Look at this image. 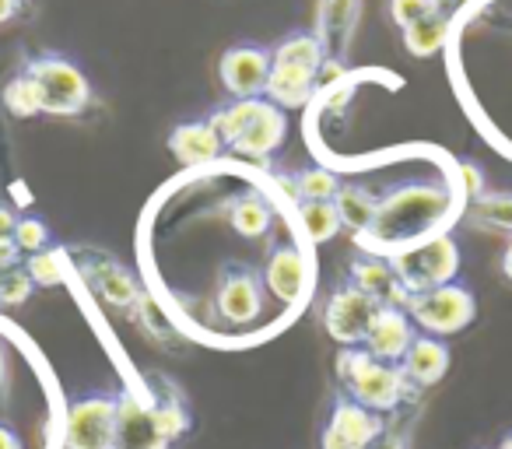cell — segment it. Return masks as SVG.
<instances>
[{"instance_id":"1","label":"cell","mask_w":512,"mask_h":449,"mask_svg":"<svg viewBox=\"0 0 512 449\" xmlns=\"http://www.w3.org/2000/svg\"><path fill=\"white\" fill-rule=\"evenodd\" d=\"M337 372H341L351 400L379 414L404 404L407 393H411V379L404 376L400 365L379 362L365 348H344L341 358H337Z\"/></svg>"},{"instance_id":"2","label":"cell","mask_w":512,"mask_h":449,"mask_svg":"<svg viewBox=\"0 0 512 449\" xmlns=\"http://www.w3.org/2000/svg\"><path fill=\"white\" fill-rule=\"evenodd\" d=\"M442 211H446V190L425 186V183H407L379 200L376 218H372L365 236L376 239V243L407 239V236H414V232L428 229Z\"/></svg>"},{"instance_id":"3","label":"cell","mask_w":512,"mask_h":449,"mask_svg":"<svg viewBox=\"0 0 512 449\" xmlns=\"http://www.w3.org/2000/svg\"><path fill=\"white\" fill-rule=\"evenodd\" d=\"M25 74L36 81L39 99H43V113L50 116H78L92 102V85L81 74L74 60L60 57V53H39L25 64Z\"/></svg>"},{"instance_id":"4","label":"cell","mask_w":512,"mask_h":449,"mask_svg":"<svg viewBox=\"0 0 512 449\" xmlns=\"http://www.w3.org/2000/svg\"><path fill=\"white\" fill-rule=\"evenodd\" d=\"M407 316L414 320V327H421V334L432 337H449L460 334L463 327H470L477 316V299L467 285L449 281V285L428 288L407 299Z\"/></svg>"},{"instance_id":"5","label":"cell","mask_w":512,"mask_h":449,"mask_svg":"<svg viewBox=\"0 0 512 449\" xmlns=\"http://www.w3.org/2000/svg\"><path fill=\"white\" fill-rule=\"evenodd\" d=\"M390 264L397 271L400 285L407 288V295H418L456 281V274H460V246H456L453 236H435L428 243L411 246V250L393 253Z\"/></svg>"},{"instance_id":"6","label":"cell","mask_w":512,"mask_h":449,"mask_svg":"<svg viewBox=\"0 0 512 449\" xmlns=\"http://www.w3.org/2000/svg\"><path fill=\"white\" fill-rule=\"evenodd\" d=\"M116 439V397L81 393L67 404V449H113Z\"/></svg>"},{"instance_id":"7","label":"cell","mask_w":512,"mask_h":449,"mask_svg":"<svg viewBox=\"0 0 512 449\" xmlns=\"http://www.w3.org/2000/svg\"><path fill=\"white\" fill-rule=\"evenodd\" d=\"M214 306H218L221 320L232 327L253 323L264 309V274L242 264L225 267L218 278V292H214Z\"/></svg>"},{"instance_id":"8","label":"cell","mask_w":512,"mask_h":449,"mask_svg":"<svg viewBox=\"0 0 512 449\" xmlns=\"http://www.w3.org/2000/svg\"><path fill=\"white\" fill-rule=\"evenodd\" d=\"M379 313V302L369 299L365 292H358L355 285L337 288L327 299V309H323V327L344 348H358L369 334L372 320Z\"/></svg>"},{"instance_id":"9","label":"cell","mask_w":512,"mask_h":449,"mask_svg":"<svg viewBox=\"0 0 512 449\" xmlns=\"http://www.w3.org/2000/svg\"><path fill=\"white\" fill-rule=\"evenodd\" d=\"M274 57L267 46H232L221 53L218 78L232 99H264Z\"/></svg>"},{"instance_id":"10","label":"cell","mask_w":512,"mask_h":449,"mask_svg":"<svg viewBox=\"0 0 512 449\" xmlns=\"http://www.w3.org/2000/svg\"><path fill=\"white\" fill-rule=\"evenodd\" d=\"M383 435L379 411H369L358 400H337L330 421L323 428V449H372Z\"/></svg>"},{"instance_id":"11","label":"cell","mask_w":512,"mask_h":449,"mask_svg":"<svg viewBox=\"0 0 512 449\" xmlns=\"http://www.w3.org/2000/svg\"><path fill=\"white\" fill-rule=\"evenodd\" d=\"M113 449H169V439L162 435L151 411V400H141L134 393L116 397V439Z\"/></svg>"},{"instance_id":"12","label":"cell","mask_w":512,"mask_h":449,"mask_svg":"<svg viewBox=\"0 0 512 449\" xmlns=\"http://www.w3.org/2000/svg\"><path fill=\"white\" fill-rule=\"evenodd\" d=\"M414 337L418 334H414V320L407 316V309L379 306V313H376V320H372L369 334H365L362 348L369 351L372 358H379V362L400 365V358L407 355Z\"/></svg>"},{"instance_id":"13","label":"cell","mask_w":512,"mask_h":449,"mask_svg":"<svg viewBox=\"0 0 512 449\" xmlns=\"http://www.w3.org/2000/svg\"><path fill=\"white\" fill-rule=\"evenodd\" d=\"M348 285H355L358 292H365L369 299H376L379 306H407V288L400 285L397 271H393L390 260L383 257H355L351 260Z\"/></svg>"},{"instance_id":"14","label":"cell","mask_w":512,"mask_h":449,"mask_svg":"<svg viewBox=\"0 0 512 449\" xmlns=\"http://www.w3.org/2000/svg\"><path fill=\"white\" fill-rule=\"evenodd\" d=\"M285 134H288L285 109L274 106L271 99H264L260 113H256L253 120H249V127L242 130L239 137H235L232 151H239V155H246V158H271L274 151L281 148Z\"/></svg>"},{"instance_id":"15","label":"cell","mask_w":512,"mask_h":449,"mask_svg":"<svg viewBox=\"0 0 512 449\" xmlns=\"http://www.w3.org/2000/svg\"><path fill=\"white\" fill-rule=\"evenodd\" d=\"M264 285L278 295L281 302H299L306 292V260L292 243H281L271 250L264 267Z\"/></svg>"},{"instance_id":"16","label":"cell","mask_w":512,"mask_h":449,"mask_svg":"<svg viewBox=\"0 0 512 449\" xmlns=\"http://www.w3.org/2000/svg\"><path fill=\"white\" fill-rule=\"evenodd\" d=\"M400 369L411 379V386H435L449 369V348L442 337L418 334L407 348V355L400 358Z\"/></svg>"},{"instance_id":"17","label":"cell","mask_w":512,"mask_h":449,"mask_svg":"<svg viewBox=\"0 0 512 449\" xmlns=\"http://www.w3.org/2000/svg\"><path fill=\"white\" fill-rule=\"evenodd\" d=\"M169 148L183 165H207L225 151V144H221V137L214 134L211 123L193 120V123H179V127L172 130Z\"/></svg>"},{"instance_id":"18","label":"cell","mask_w":512,"mask_h":449,"mask_svg":"<svg viewBox=\"0 0 512 449\" xmlns=\"http://www.w3.org/2000/svg\"><path fill=\"white\" fill-rule=\"evenodd\" d=\"M316 71H306V67H292V64H274L271 78H267V99L281 109H299L313 99L316 92Z\"/></svg>"},{"instance_id":"19","label":"cell","mask_w":512,"mask_h":449,"mask_svg":"<svg viewBox=\"0 0 512 449\" xmlns=\"http://www.w3.org/2000/svg\"><path fill=\"white\" fill-rule=\"evenodd\" d=\"M92 285H95V292L102 295V302L113 309H134V306H141V299H144L134 274L123 271V267L113 264V260H102V264L95 267Z\"/></svg>"},{"instance_id":"20","label":"cell","mask_w":512,"mask_h":449,"mask_svg":"<svg viewBox=\"0 0 512 449\" xmlns=\"http://www.w3.org/2000/svg\"><path fill=\"white\" fill-rule=\"evenodd\" d=\"M334 207L337 214H341V225L351 232H358V236H365L372 225V218H376V207L379 200L372 197L365 186H355V183H341V190L334 193Z\"/></svg>"},{"instance_id":"21","label":"cell","mask_w":512,"mask_h":449,"mask_svg":"<svg viewBox=\"0 0 512 449\" xmlns=\"http://www.w3.org/2000/svg\"><path fill=\"white\" fill-rule=\"evenodd\" d=\"M228 221H232V229L239 232V236L260 239V236H267V229H271L274 211L260 193L249 190V193H242V197L232 200V207H228Z\"/></svg>"},{"instance_id":"22","label":"cell","mask_w":512,"mask_h":449,"mask_svg":"<svg viewBox=\"0 0 512 449\" xmlns=\"http://www.w3.org/2000/svg\"><path fill=\"white\" fill-rule=\"evenodd\" d=\"M274 64H292V67H306V71L320 74L323 60H327V46L316 32H292L288 39H281L271 50Z\"/></svg>"},{"instance_id":"23","label":"cell","mask_w":512,"mask_h":449,"mask_svg":"<svg viewBox=\"0 0 512 449\" xmlns=\"http://www.w3.org/2000/svg\"><path fill=\"white\" fill-rule=\"evenodd\" d=\"M151 411H155V421L162 428L165 439H179V435L190 432V407L179 397L176 386H155V397H151Z\"/></svg>"},{"instance_id":"24","label":"cell","mask_w":512,"mask_h":449,"mask_svg":"<svg viewBox=\"0 0 512 449\" xmlns=\"http://www.w3.org/2000/svg\"><path fill=\"white\" fill-rule=\"evenodd\" d=\"M260 106H264V99H235V102H228V106L214 109V113L207 116V123H211L214 134L221 137V144L232 148L235 137H239L242 130L249 127V120L260 113Z\"/></svg>"},{"instance_id":"25","label":"cell","mask_w":512,"mask_h":449,"mask_svg":"<svg viewBox=\"0 0 512 449\" xmlns=\"http://www.w3.org/2000/svg\"><path fill=\"white\" fill-rule=\"evenodd\" d=\"M446 36H449V18L442 11H435V15L414 22L411 29H404V46L411 57H432V53H439L446 46Z\"/></svg>"},{"instance_id":"26","label":"cell","mask_w":512,"mask_h":449,"mask_svg":"<svg viewBox=\"0 0 512 449\" xmlns=\"http://www.w3.org/2000/svg\"><path fill=\"white\" fill-rule=\"evenodd\" d=\"M467 218L481 229L512 232V193H477Z\"/></svg>"},{"instance_id":"27","label":"cell","mask_w":512,"mask_h":449,"mask_svg":"<svg viewBox=\"0 0 512 449\" xmlns=\"http://www.w3.org/2000/svg\"><path fill=\"white\" fill-rule=\"evenodd\" d=\"M299 218L313 243H330L341 232V214H337L334 200H302Z\"/></svg>"},{"instance_id":"28","label":"cell","mask_w":512,"mask_h":449,"mask_svg":"<svg viewBox=\"0 0 512 449\" xmlns=\"http://www.w3.org/2000/svg\"><path fill=\"white\" fill-rule=\"evenodd\" d=\"M292 186H295V200H334V193L341 190V179L334 176L330 169H320V165H313V169H302L292 176Z\"/></svg>"},{"instance_id":"29","label":"cell","mask_w":512,"mask_h":449,"mask_svg":"<svg viewBox=\"0 0 512 449\" xmlns=\"http://www.w3.org/2000/svg\"><path fill=\"white\" fill-rule=\"evenodd\" d=\"M4 106L11 109L15 116H22V120H29V116L43 113V99H39V88L36 81L29 78V74H15V78L8 81V88H4Z\"/></svg>"},{"instance_id":"30","label":"cell","mask_w":512,"mask_h":449,"mask_svg":"<svg viewBox=\"0 0 512 449\" xmlns=\"http://www.w3.org/2000/svg\"><path fill=\"white\" fill-rule=\"evenodd\" d=\"M25 271L32 274V281H36L39 288H53L64 281V253L60 250H43V253H32L29 260H25Z\"/></svg>"},{"instance_id":"31","label":"cell","mask_w":512,"mask_h":449,"mask_svg":"<svg viewBox=\"0 0 512 449\" xmlns=\"http://www.w3.org/2000/svg\"><path fill=\"white\" fill-rule=\"evenodd\" d=\"M32 288H36V281L25 271V264L4 267L0 271V306H22V302H29Z\"/></svg>"},{"instance_id":"32","label":"cell","mask_w":512,"mask_h":449,"mask_svg":"<svg viewBox=\"0 0 512 449\" xmlns=\"http://www.w3.org/2000/svg\"><path fill=\"white\" fill-rule=\"evenodd\" d=\"M15 243L22 253H43L50 250L53 243V232L50 225H46L43 218H36V214H25V218H18V229H15Z\"/></svg>"},{"instance_id":"33","label":"cell","mask_w":512,"mask_h":449,"mask_svg":"<svg viewBox=\"0 0 512 449\" xmlns=\"http://www.w3.org/2000/svg\"><path fill=\"white\" fill-rule=\"evenodd\" d=\"M439 11V0H390V18L400 29H411L414 22L435 15Z\"/></svg>"},{"instance_id":"34","label":"cell","mask_w":512,"mask_h":449,"mask_svg":"<svg viewBox=\"0 0 512 449\" xmlns=\"http://www.w3.org/2000/svg\"><path fill=\"white\" fill-rule=\"evenodd\" d=\"M18 229V214L8 204H0V243H11Z\"/></svg>"},{"instance_id":"35","label":"cell","mask_w":512,"mask_h":449,"mask_svg":"<svg viewBox=\"0 0 512 449\" xmlns=\"http://www.w3.org/2000/svg\"><path fill=\"white\" fill-rule=\"evenodd\" d=\"M22 11V0H0V25H8L11 18H18Z\"/></svg>"},{"instance_id":"36","label":"cell","mask_w":512,"mask_h":449,"mask_svg":"<svg viewBox=\"0 0 512 449\" xmlns=\"http://www.w3.org/2000/svg\"><path fill=\"white\" fill-rule=\"evenodd\" d=\"M8 397V351L0 344V400Z\"/></svg>"},{"instance_id":"37","label":"cell","mask_w":512,"mask_h":449,"mask_svg":"<svg viewBox=\"0 0 512 449\" xmlns=\"http://www.w3.org/2000/svg\"><path fill=\"white\" fill-rule=\"evenodd\" d=\"M0 449H22V439L8 425H0Z\"/></svg>"},{"instance_id":"38","label":"cell","mask_w":512,"mask_h":449,"mask_svg":"<svg viewBox=\"0 0 512 449\" xmlns=\"http://www.w3.org/2000/svg\"><path fill=\"white\" fill-rule=\"evenodd\" d=\"M502 274L512 281V239H509V246H505V253H502Z\"/></svg>"},{"instance_id":"39","label":"cell","mask_w":512,"mask_h":449,"mask_svg":"<svg viewBox=\"0 0 512 449\" xmlns=\"http://www.w3.org/2000/svg\"><path fill=\"white\" fill-rule=\"evenodd\" d=\"M498 449H512V432H509V435H505V439H502V442H498Z\"/></svg>"}]
</instances>
